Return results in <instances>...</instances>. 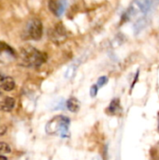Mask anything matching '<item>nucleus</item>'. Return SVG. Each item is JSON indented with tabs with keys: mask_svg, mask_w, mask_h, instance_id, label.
<instances>
[{
	"mask_svg": "<svg viewBox=\"0 0 159 160\" xmlns=\"http://www.w3.org/2000/svg\"><path fill=\"white\" fill-rule=\"evenodd\" d=\"M46 60L47 55L32 46H25L20 51V61L24 67L38 68L45 63Z\"/></svg>",
	"mask_w": 159,
	"mask_h": 160,
	"instance_id": "1",
	"label": "nucleus"
},
{
	"mask_svg": "<svg viewBox=\"0 0 159 160\" xmlns=\"http://www.w3.org/2000/svg\"><path fill=\"white\" fill-rule=\"evenodd\" d=\"M70 120L64 115H57L48 122L46 125V132L50 135H59L66 138L68 135Z\"/></svg>",
	"mask_w": 159,
	"mask_h": 160,
	"instance_id": "2",
	"label": "nucleus"
},
{
	"mask_svg": "<svg viewBox=\"0 0 159 160\" xmlns=\"http://www.w3.org/2000/svg\"><path fill=\"white\" fill-rule=\"evenodd\" d=\"M43 34V25L39 19L34 18L30 20L22 33V38L24 39L39 40Z\"/></svg>",
	"mask_w": 159,
	"mask_h": 160,
	"instance_id": "3",
	"label": "nucleus"
},
{
	"mask_svg": "<svg viewBox=\"0 0 159 160\" xmlns=\"http://www.w3.org/2000/svg\"><path fill=\"white\" fill-rule=\"evenodd\" d=\"M49 38L56 44H62L67 39V32L62 23L55 24L49 30Z\"/></svg>",
	"mask_w": 159,
	"mask_h": 160,
	"instance_id": "4",
	"label": "nucleus"
},
{
	"mask_svg": "<svg viewBox=\"0 0 159 160\" xmlns=\"http://www.w3.org/2000/svg\"><path fill=\"white\" fill-rule=\"evenodd\" d=\"M48 6L49 9L56 17H61L66 9V2L64 0H50Z\"/></svg>",
	"mask_w": 159,
	"mask_h": 160,
	"instance_id": "5",
	"label": "nucleus"
},
{
	"mask_svg": "<svg viewBox=\"0 0 159 160\" xmlns=\"http://www.w3.org/2000/svg\"><path fill=\"white\" fill-rule=\"evenodd\" d=\"M0 87L5 91H12L15 88V82L11 77L5 76L0 72Z\"/></svg>",
	"mask_w": 159,
	"mask_h": 160,
	"instance_id": "6",
	"label": "nucleus"
},
{
	"mask_svg": "<svg viewBox=\"0 0 159 160\" xmlns=\"http://www.w3.org/2000/svg\"><path fill=\"white\" fill-rule=\"evenodd\" d=\"M15 106L14 98L10 97H4L0 98V111L2 112H10Z\"/></svg>",
	"mask_w": 159,
	"mask_h": 160,
	"instance_id": "7",
	"label": "nucleus"
},
{
	"mask_svg": "<svg viewBox=\"0 0 159 160\" xmlns=\"http://www.w3.org/2000/svg\"><path fill=\"white\" fill-rule=\"evenodd\" d=\"M108 112L112 115H119L122 112V107L119 98H114L112 100V102L108 107Z\"/></svg>",
	"mask_w": 159,
	"mask_h": 160,
	"instance_id": "8",
	"label": "nucleus"
},
{
	"mask_svg": "<svg viewBox=\"0 0 159 160\" xmlns=\"http://www.w3.org/2000/svg\"><path fill=\"white\" fill-rule=\"evenodd\" d=\"M80 107H81V104L79 100L75 98H70L67 101V108L72 112H77L80 110Z\"/></svg>",
	"mask_w": 159,
	"mask_h": 160,
	"instance_id": "9",
	"label": "nucleus"
},
{
	"mask_svg": "<svg viewBox=\"0 0 159 160\" xmlns=\"http://www.w3.org/2000/svg\"><path fill=\"white\" fill-rule=\"evenodd\" d=\"M146 23H147V22H146V20L143 19V18H142V19H140L139 21H137V22H136L135 25H134L135 35H136V34H139V33L146 26Z\"/></svg>",
	"mask_w": 159,
	"mask_h": 160,
	"instance_id": "10",
	"label": "nucleus"
},
{
	"mask_svg": "<svg viewBox=\"0 0 159 160\" xmlns=\"http://www.w3.org/2000/svg\"><path fill=\"white\" fill-rule=\"evenodd\" d=\"M0 52H6L10 55H15V51L7 43L0 41Z\"/></svg>",
	"mask_w": 159,
	"mask_h": 160,
	"instance_id": "11",
	"label": "nucleus"
},
{
	"mask_svg": "<svg viewBox=\"0 0 159 160\" xmlns=\"http://www.w3.org/2000/svg\"><path fill=\"white\" fill-rule=\"evenodd\" d=\"M76 69H77V66H75V65H71L70 67H68V68H67V70L66 72V78L67 79H71L75 75Z\"/></svg>",
	"mask_w": 159,
	"mask_h": 160,
	"instance_id": "12",
	"label": "nucleus"
},
{
	"mask_svg": "<svg viewBox=\"0 0 159 160\" xmlns=\"http://www.w3.org/2000/svg\"><path fill=\"white\" fill-rule=\"evenodd\" d=\"M11 151L9 145L4 142H0V153L1 154H9Z\"/></svg>",
	"mask_w": 159,
	"mask_h": 160,
	"instance_id": "13",
	"label": "nucleus"
},
{
	"mask_svg": "<svg viewBox=\"0 0 159 160\" xmlns=\"http://www.w3.org/2000/svg\"><path fill=\"white\" fill-rule=\"evenodd\" d=\"M108 81H109L108 77H106V76H102V77H100V78L97 80V87H98V88L103 87V86L108 82Z\"/></svg>",
	"mask_w": 159,
	"mask_h": 160,
	"instance_id": "14",
	"label": "nucleus"
},
{
	"mask_svg": "<svg viewBox=\"0 0 159 160\" xmlns=\"http://www.w3.org/2000/svg\"><path fill=\"white\" fill-rule=\"evenodd\" d=\"M98 87H97V84H94L91 88H90V96L92 97V98H95L96 96H97V91H98Z\"/></svg>",
	"mask_w": 159,
	"mask_h": 160,
	"instance_id": "15",
	"label": "nucleus"
},
{
	"mask_svg": "<svg viewBox=\"0 0 159 160\" xmlns=\"http://www.w3.org/2000/svg\"><path fill=\"white\" fill-rule=\"evenodd\" d=\"M0 160H7V158L4 156H0Z\"/></svg>",
	"mask_w": 159,
	"mask_h": 160,
	"instance_id": "16",
	"label": "nucleus"
},
{
	"mask_svg": "<svg viewBox=\"0 0 159 160\" xmlns=\"http://www.w3.org/2000/svg\"><path fill=\"white\" fill-rule=\"evenodd\" d=\"M158 129H159V122H158Z\"/></svg>",
	"mask_w": 159,
	"mask_h": 160,
	"instance_id": "17",
	"label": "nucleus"
},
{
	"mask_svg": "<svg viewBox=\"0 0 159 160\" xmlns=\"http://www.w3.org/2000/svg\"><path fill=\"white\" fill-rule=\"evenodd\" d=\"M0 94H1V92H0Z\"/></svg>",
	"mask_w": 159,
	"mask_h": 160,
	"instance_id": "18",
	"label": "nucleus"
}]
</instances>
